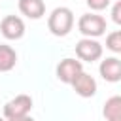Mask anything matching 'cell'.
Here are the masks:
<instances>
[{
	"label": "cell",
	"instance_id": "obj_1",
	"mask_svg": "<svg viewBox=\"0 0 121 121\" xmlns=\"http://www.w3.org/2000/svg\"><path fill=\"white\" fill-rule=\"evenodd\" d=\"M47 28L53 36H66L74 28V13L70 8H55L47 17Z\"/></svg>",
	"mask_w": 121,
	"mask_h": 121
},
{
	"label": "cell",
	"instance_id": "obj_2",
	"mask_svg": "<svg viewBox=\"0 0 121 121\" xmlns=\"http://www.w3.org/2000/svg\"><path fill=\"white\" fill-rule=\"evenodd\" d=\"M78 30L85 38L95 40V38H98L106 32V19L102 15H96V13H85L78 21Z\"/></svg>",
	"mask_w": 121,
	"mask_h": 121
},
{
	"label": "cell",
	"instance_id": "obj_3",
	"mask_svg": "<svg viewBox=\"0 0 121 121\" xmlns=\"http://www.w3.org/2000/svg\"><path fill=\"white\" fill-rule=\"evenodd\" d=\"M32 110V98L28 95H17L15 98L8 100L4 106V119H13V117H25Z\"/></svg>",
	"mask_w": 121,
	"mask_h": 121
},
{
	"label": "cell",
	"instance_id": "obj_4",
	"mask_svg": "<svg viewBox=\"0 0 121 121\" xmlns=\"http://www.w3.org/2000/svg\"><path fill=\"white\" fill-rule=\"evenodd\" d=\"M76 55H78L79 60L95 62L102 57V45L93 38H83L76 43Z\"/></svg>",
	"mask_w": 121,
	"mask_h": 121
},
{
	"label": "cell",
	"instance_id": "obj_5",
	"mask_svg": "<svg viewBox=\"0 0 121 121\" xmlns=\"http://www.w3.org/2000/svg\"><path fill=\"white\" fill-rule=\"evenodd\" d=\"M0 32L6 40H19L25 36V23L17 15H6L0 23Z\"/></svg>",
	"mask_w": 121,
	"mask_h": 121
},
{
	"label": "cell",
	"instance_id": "obj_6",
	"mask_svg": "<svg viewBox=\"0 0 121 121\" xmlns=\"http://www.w3.org/2000/svg\"><path fill=\"white\" fill-rule=\"evenodd\" d=\"M79 72H83V64L78 59H62L57 64V78L62 83H68L70 85Z\"/></svg>",
	"mask_w": 121,
	"mask_h": 121
},
{
	"label": "cell",
	"instance_id": "obj_7",
	"mask_svg": "<svg viewBox=\"0 0 121 121\" xmlns=\"http://www.w3.org/2000/svg\"><path fill=\"white\" fill-rule=\"evenodd\" d=\"M70 85L74 87L76 95H79V96H83V98H91V96H95V93H96V81H95V78H93L91 74H87V72H79Z\"/></svg>",
	"mask_w": 121,
	"mask_h": 121
},
{
	"label": "cell",
	"instance_id": "obj_8",
	"mask_svg": "<svg viewBox=\"0 0 121 121\" xmlns=\"http://www.w3.org/2000/svg\"><path fill=\"white\" fill-rule=\"evenodd\" d=\"M98 72H100L102 79H106L110 83H117L121 79V60L117 57H108L100 62Z\"/></svg>",
	"mask_w": 121,
	"mask_h": 121
},
{
	"label": "cell",
	"instance_id": "obj_9",
	"mask_svg": "<svg viewBox=\"0 0 121 121\" xmlns=\"http://www.w3.org/2000/svg\"><path fill=\"white\" fill-rule=\"evenodd\" d=\"M19 11L28 19H42L45 15L43 0H19Z\"/></svg>",
	"mask_w": 121,
	"mask_h": 121
},
{
	"label": "cell",
	"instance_id": "obj_10",
	"mask_svg": "<svg viewBox=\"0 0 121 121\" xmlns=\"http://www.w3.org/2000/svg\"><path fill=\"white\" fill-rule=\"evenodd\" d=\"M106 121H121V96L113 95L104 102V110H102Z\"/></svg>",
	"mask_w": 121,
	"mask_h": 121
},
{
	"label": "cell",
	"instance_id": "obj_11",
	"mask_svg": "<svg viewBox=\"0 0 121 121\" xmlns=\"http://www.w3.org/2000/svg\"><path fill=\"white\" fill-rule=\"evenodd\" d=\"M17 62V53L11 45L0 43V72H9Z\"/></svg>",
	"mask_w": 121,
	"mask_h": 121
},
{
	"label": "cell",
	"instance_id": "obj_12",
	"mask_svg": "<svg viewBox=\"0 0 121 121\" xmlns=\"http://www.w3.org/2000/svg\"><path fill=\"white\" fill-rule=\"evenodd\" d=\"M106 47L112 53H121V30H113L106 38Z\"/></svg>",
	"mask_w": 121,
	"mask_h": 121
},
{
	"label": "cell",
	"instance_id": "obj_13",
	"mask_svg": "<svg viewBox=\"0 0 121 121\" xmlns=\"http://www.w3.org/2000/svg\"><path fill=\"white\" fill-rule=\"evenodd\" d=\"M85 2L93 11H102L110 6V0H85Z\"/></svg>",
	"mask_w": 121,
	"mask_h": 121
},
{
	"label": "cell",
	"instance_id": "obj_14",
	"mask_svg": "<svg viewBox=\"0 0 121 121\" xmlns=\"http://www.w3.org/2000/svg\"><path fill=\"white\" fill-rule=\"evenodd\" d=\"M112 19L115 25H121V2H115L112 8Z\"/></svg>",
	"mask_w": 121,
	"mask_h": 121
},
{
	"label": "cell",
	"instance_id": "obj_15",
	"mask_svg": "<svg viewBox=\"0 0 121 121\" xmlns=\"http://www.w3.org/2000/svg\"><path fill=\"white\" fill-rule=\"evenodd\" d=\"M6 121H34L30 115H25V117H13V119H6Z\"/></svg>",
	"mask_w": 121,
	"mask_h": 121
},
{
	"label": "cell",
	"instance_id": "obj_16",
	"mask_svg": "<svg viewBox=\"0 0 121 121\" xmlns=\"http://www.w3.org/2000/svg\"><path fill=\"white\" fill-rule=\"evenodd\" d=\"M0 121H6V119H4V117H0Z\"/></svg>",
	"mask_w": 121,
	"mask_h": 121
}]
</instances>
